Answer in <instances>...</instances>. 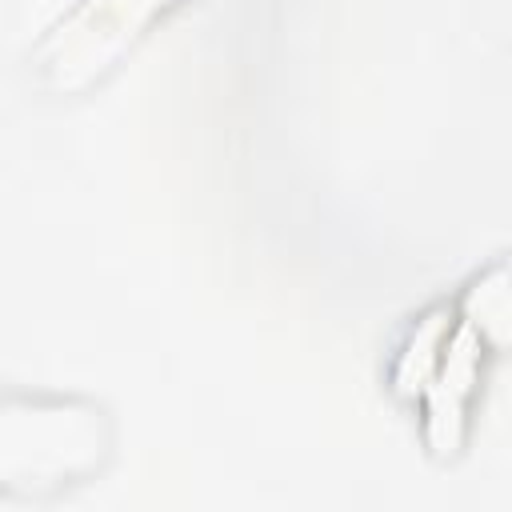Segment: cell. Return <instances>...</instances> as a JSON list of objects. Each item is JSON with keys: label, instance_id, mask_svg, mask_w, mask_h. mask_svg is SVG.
Masks as SVG:
<instances>
[{"label": "cell", "instance_id": "cell-1", "mask_svg": "<svg viewBox=\"0 0 512 512\" xmlns=\"http://www.w3.org/2000/svg\"><path fill=\"white\" fill-rule=\"evenodd\" d=\"M0 448L8 484H60L104 456L108 424L92 404H8Z\"/></svg>", "mask_w": 512, "mask_h": 512}, {"label": "cell", "instance_id": "cell-2", "mask_svg": "<svg viewBox=\"0 0 512 512\" xmlns=\"http://www.w3.org/2000/svg\"><path fill=\"white\" fill-rule=\"evenodd\" d=\"M172 0H84L36 52V72L52 88H84L96 80Z\"/></svg>", "mask_w": 512, "mask_h": 512}, {"label": "cell", "instance_id": "cell-3", "mask_svg": "<svg viewBox=\"0 0 512 512\" xmlns=\"http://www.w3.org/2000/svg\"><path fill=\"white\" fill-rule=\"evenodd\" d=\"M480 376V332L460 320L440 352V364L424 388L428 396V444L436 456H452L464 440V404Z\"/></svg>", "mask_w": 512, "mask_h": 512}, {"label": "cell", "instance_id": "cell-4", "mask_svg": "<svg viewBox=\"0 0 512 512\" xmlns=\"http://www.w3.org/2000/svg\"><path fill=\"white\" fill-rule=\"evenodd\" d=\"M464 320L492 344H512V272H484L464 296Z\"/></svg>", "mask_w": 512, "mask_h": 512}, {"label": "cell", "instance_id": "cell-5", "mask_svg": "<svg viewBox=\"0 0 512 512\" xmlns=\"http://www.w3.org/2000/svg\"><path fill=\"white\" fill-rule=\"evenodd\" d=\"M444 340H448V316L444 312H428L416 332L408 336L400 360H396V372H392V384L400 396H420L440 364V352H444Z\"/></svg>", "mask_w": 512, "mask_h": 512}]
</instances>
